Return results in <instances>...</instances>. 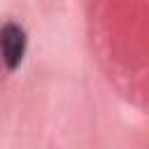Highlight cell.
I'll return each mask as SVG.
<instances>
[{
  "instance_id": "obj_1",
  "label": "cell",
  "mask_w": 149,
  "mask_h": 149,
  "mask_svg": "<svg viewBox=\"0 0 149 149\" xmlns=\"http://www.w3.org/2000/svg\"><path fill=\"white\" fill-rule=\"evenodd\" d=\"M26 30L9 21L0 28V56H2V63L7 65V70H16L23 54H26Z\"/></svg>"
}]
</instances>
